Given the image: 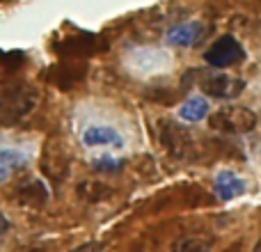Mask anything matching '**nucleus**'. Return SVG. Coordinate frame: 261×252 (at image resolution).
<instances>
[{
  "label": "nucleus",
  "mask_w": 261,
  "mask_h": 252,
  "mask_svg": "<svg viewBox=\"0 0 261 252\" xmlns=\"http://www.w3.org/2000/svg\"><path fill=\"white\" fill-rule=\"evenodd\" d=\"M39 104L35 85L18 78H0V122H18Z\"/></svg>",
  "instance_id": "nucleus-1"
},
{
  "label": "nucleus",
  "mask_w": 261,
  "mask_h": 252,
  "mask_svg": "<svg viewBox=\"0 0 261 252\" xmlns=\"http://www.w3.org/2000/svg\"><path fill=\"white\" fill-rule=\"evenodd\" d=\"M208 126L218 133H227V135H236V133H250L257 126V115L254 110L245 108V106H222L220 110L208 117Z\"/></svg>",
  "instance_id": "nucleus-2"
},
{
  "label": "nucleus",
  "mask_w": 261,
  "mask_h": 252,
  "mask_svg": "<svg viewBox=\"0 0 261 252\" xmlns=\"http://www.w3.org/2000/svg\"><path fill=\"white\" fill-rule=\"evenodd\" d=\"M243 55H245V51L236 37L222 35L220 39H218L216 44H211V48L204 53V62L216 67V69H227V67L239 62Z\"/></svg>",
  "instance_id": "nucleus-3"
},
{
  "label": "nucleus",
  "mask_w": 261,
  "mask_h": 252,
  "mask_svg": "<svg viewBox=\"0 0 261 252\" xmlns=\"http://www.w3.org/2000/svg\"><path fill=\"white\" fill-rule=\"evenodd\" d=\"M199 87H202V92L206 96H213V99H229V96H236L243 92L245 83L236 81V78H231V76H225V73H213V76H204Z\"/></svg>",
  "instance_id": "nucleus-4"
},
{
  "label": "nucleus",
  "mask_w": 261,
  "mask_h": 252,
  "mask_svg": "<svg viewBox=\"0 0 261 252\" xmlns=\"http://www.w3.org/2000/svg\"><path fill=\"white\" fill-rule=\"evenodd\" d=\"M16 202L23 207L39 209L48 202V188L41 179H25L16 188Z\"/></svg>",
  "instance_id": "nucleus-5"
},
{
  "label": "nucleus",
  "mask_w": 261,
  "mask_h": 252,
  "mask_svg": "<svg viewBox=\"0 0 261 252\" xmlns=\"http://www.w3.org/2000/svg\"><path fill=\"white\" fill-rule=\"evenodd\" d=\"M106 48L103 44H101L99 37L94 35H87V32H83V35L78 37H71V39H64L62 44L55 46V51L62 55H71V58H76V55H90V53H96V51Z\"/></svg>",
  "instance_id": "nucleus-6"
},
{
  "label": "nucleus",
  "mask_w": 261,
  "mask_h": 252,
  "mask_svg": "<svg viewBox=\"0 0 261 252\" xmlns=\"http://www.w3.org/2000/svg\"><path fill=\"white\" fill-rule=\"evenodd\" d=\"M213 188H216V195L222 199V202H229V199H234V197H239V195L245 193L243 179H241V177H236L231 170L218 172Z\"/></svg>",
  "instance_id": "nucleus-7"
},
{
  "label": "nucleus",
  "mask_w": 261,
  "mask_h": 252,
  "mask_svg": "<svg viewBox=\"0 0 261 252\" xmlns=\"http://www.w3.org/2000/svg\"><path fill=\"white\" fill-rule=\"evenodd\" d=\"M83 144L85 147H103V144H113V147H122L124 140L113 126H90L83 133Z\"/></svg>",
  "instance_id": "nucleus-8"
},
{
  "label": "nucleus",
  "mask_w": 261,
  "mask_h": 252,
  "mask_svg": "<svg viewBox=\"0 0 261 252\" xmlns=\"http://www.w3.org/2000/svg\"><path fill=\"white\" fill-rule=\"evenodd\" d=\"M163 144H165L174 156H186V149H188V133H186L181 126H176L174 122H165L163 124Z\"/></svg>",
  "instance_id": "nucleus-9"
},
{
  "label": "nucleus",
  "mask_w": 261,
  "mask_h": 252,
  "mask_svg": "<svg viewBox=\"0 0 261 252\" xmlns=\"http://www.w3.org/2000/svg\"><path fill=\"white\" fill-rule=\"evenodd\" d=\"M204 26L202 23H181V26H174L170 32H167V41L174 46H193L195 41L202 37Z\"/></svg>",
  "instance_id": "nucleus-10"
},
{
  "label": "nucleus",
  "mask_w": 261,
  "mask_h": 252,
  "mask_svg": "<svg viewBox=\"0 0 261 252\" xmlns=\"http://www.w3.org/2000/svg\"><path fill=\"white\" fill-rule=\"evenodd\" d=\"M76 193L85 202H103V199H108L113 195V188L101 184V181H83V184H78Z\"/></svg>",
  "instance_id": "nucleus-11"
},
{
  "label": "nucleus",
  "mask_w": 261,
  "mask_h": 252,
  "mask_svg": "<svg viewBox=\"0 0 261 252\" xmlns=\"http://www.w3.org/2000/svg\"><path fill=\"white\" fill-rule=\"evenodd\" d=\"M25 163V154L18 149H0V184L7 181L12 177V172L16 167H21Z\"/></svg>",
  "instance_id": "nucleus-12"
},
{
  "label": "nucleus",
  "mask_w": 261,
  "mask_h": 252,
  "mask_svg": "<svg viewBox=\"0 0 261 252\" xmlns=\"http://www.w3.org/2000/svg\"><path fill=\"white\" fill-rule=\"evenodd\" d=\"M206 113H208V104H206V99H199V96L188 99L179 108V117L184 122H199V119L206 117Z\"/></svg>",
  "instance_id": "nucleus-13"
},
{
  "label": "nucleus",
  "mask_w": 261,
  "mask_h": 252,
  "mask_svg": "<svg viewBox=\"0 0 261 252\" xmlns=\"http://www.w3.org/2000/svg\"><path fill=\"white\" fill-rule=\"evenodd\" d=\"M83 73H85V67L76 71V64H60L53 69V83H58L60 87H69L81 81Z\"/></svg>",
  "instance_id": "nucleus-14"
},
{
  "label": "nucleus",
  "mask_w": 261,
  "mask_h": 252,
  "mask_svg": "<svg viewBox=\"0 0 261 252\" xmlns=\"http://www.w3.org/2000/svg\"><path fill=\"white\" fill-rule=\"evenodd\" d=\"M170 252H211V241L199 239V236H184L174 241Z\"/></svg>",
  "instance_id": "nucleus-15"
},
{
  "label": "nucleus",
  "mask_w": 261,
  "mask_h": 252,
  "mask_svg": "<svg viewBox=\"0 0 261 252\" xmlns=\"http://www.w3.org/2000/svg\"><path fill=\"white\" fill-rule=\"evenodd\" d=\"M124 161H113V158H99L94 161V170L96 172H113V170H122Z\"/></svg>",
  "instance_id": "nucleus-16"
},
{
  "label": "nucleus",
  "mask_w": 261,
  "mask_h": 252,
  "mask_svg": "<svg viewBox=\"0 0 261 252\" xmlns=\"http://www.w3.org/2000/svg\"><path fill=\"white\" fill-rule=\"evenodd\" d=\"M69 252H103V245L96 243V241H90V243H83V245H78V248H73Z\"/></svg>",
  "instance_id": "nucleus-17"
},
{
  "label": "nucleus",
  "mask_w": 261,
  "mask_h": 252,
  "mask_svg": "<svg viewBox=\"0 0 261 252\" xmlns=\"http://www.w3.org/2000/svg\"><path fill=\"white\" fill-rule=\"evenodd\" d=\"M7 232H9V220H7V216L0 211V239H3Z\"/></svg>",
  "instance_id": "nucleus-18"
},
{
  "label": "nucleus",
  "mask_w": 261,
  "mask_h": 252,
  "mask_svg": "<svg viewBox=\"0 0 261 252\" xmlns=\"http://www.w3.org/2000/svg\"><path fill=\"white\" fill-rule=\"evenodd\" d=\"M252 252H261V239L257 241V245H254V250H252Z\"/></svg>",
  "instance_id": "nucleus-19"
},
{
  "label": "nucleus",
  "mask_w": 261,
  "mask_h": 252,
  "mask_svg": "<svg viewBox=\"0 0 261 252\" xmlns=\"http://www.w3.org/2000/svg\"><path fill=\"white\" fill-rule=\"evenodd\" d=\"M28 252H46L44 248H32V250H28Z\"/></svg>",
  "instance_id": "nucleus-20"
}]
</instances>
